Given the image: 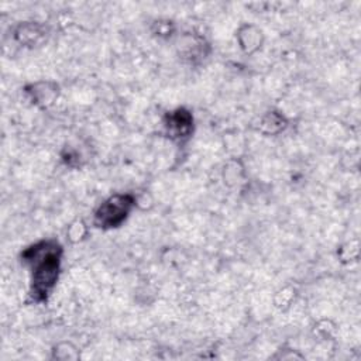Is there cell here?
<instances>
[{
	"instance_id": "6da1fadb",
	"label": "cell",
	"mask_w": 361,
	"mask_h": 361,
	"mask_svg": "<svg viewBox=\"0 0 361 361\" xmlns=\"http://www.w3.org/2000/svg\"><path fill=\"white\" fill-rule=\"evenodd\" d=\"M62 248L55 241H41L23 253L31 268V291L30 295L37 302L45 301L54 289L61 269Z\"/></svg>"
},
{
	"instance_id": "7a4b0ae2",
	"label": "cell",
	"mask_w": 361,
	"mask_h": 361,
	"mask_svg": "<svg viewBox=\"0 0 361 361\" xmlns=\"http://www.w3.org/2000/svg\"><path fill=\"white\" fill-rule=\"evenodd\" d=\"M135 205V199L129 193H116L106 199L95 213V224L101 229H115L127 219Z\"/></svg>"
},
{
	"instance_id": "3957f363",
	"label": "cell",
	"mask_w": 361,
	"mask_h": 361,
	"mask_svg": "<svg viewBox=\"0 0 361 361\" xmlns=\"http://www.w3.org/2000/svg\"><path fill=\"white\" fill-rule=\"evenodd\" d=\"M193 119L192 115L185 109H178L171 111L165 119V127L168 134L174 139H185L192 131Z\"/></svg>"
},
{
	"instance_id": "277c9868",
	"label": "cell",
	"mask_w": 361,
	"mask_h": 361,
	"mask_svg": "<svg viewBox=\"0 0 361 361\" xmlns=\"http://www.w3.org/2000/svg\"><path fill=\"white\" fill-rule=\"evenodd\" d=\"M33 90H27V92L31 95L34 103L42 105V106H49L54 102V99L58 95V86L50 82H41L37 85L31 86Z\"/></svg>"
},
{
	"instance_id": "5b68a950",
	"label": "cell",
	"mask_w": 361,
	"mask_h": 361,
	"mask_svg": "<svg viewBox=\"0 0 361 361\" xmlns=\"http://www.w3.org/2000/svg\"><path fill=\"white\" fill-rule=\"evenodd\" d=\"M16 37L23 44H37L44 37V31L37 26H21L16 33Z\"/></svg>"
},
{
	"instance_id": "8992f818",
	"label": "cell",
	"mask_w": 361,
	"mask_h": 361,
	"mask_svg": "<svg viewBox=\"0 0 361 361\" xmlns=\"http://www.w3.org/2000/svg\"><path fill=\"white\" fill-rule=\"evenodd\" d=\"M71 230H75V233H70V237L72 241H79L82 239V236H85V224L82 222H75L71 226Z\"/></svg>"
}]
</instances>
